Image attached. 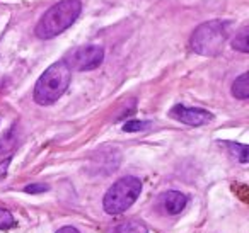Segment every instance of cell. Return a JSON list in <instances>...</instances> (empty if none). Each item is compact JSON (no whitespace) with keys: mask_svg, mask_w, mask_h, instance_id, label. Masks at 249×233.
<instances>
[{"mask_svg":"<svg viewBox=\"0 0 249 233\" xmlns=\"http://www.w3.org/2000/svg\"><path fill=\"white\" fill-rule=\"evenodd\" d=\"M72 70L65 62H56L45 70L35 85V100L41 106L56 102L70 85Z\"/></svg>","mask_w":249,"mask_h":233,"instance_id":"2","label":"cell"},{"mask_svg":"<svg viewBox=\"0 0 249 233\" xmlns=\"http://www.w3.org/2000/svg\"><path fill=\"white\" fill-rule=\"evenodd\" d=\"M140 192H142L140 179L133 177V175H126V177L120 179L104 194V211L109 215H121L137 201Z\"/></svg>","mask_w":249,"mask_h":233,"instance_id":"3","label":"cell"},{"mask_svg":"<svg viewBox=\"0 0 249 233\" xmlns=\"http://www.w3.org/2000/svg\"><path fill=\"white\" fill-rule=\"evenodd\" d=\"M24 191L31 192V194H36V192H45V191H48V185H45V184H31V185H28Z\"/></svg>","mask_w":249,"mask_h":233,"instance_id":"14","label":"cell"},{"mask_svg":"<svg viewBox=\"0 0 249 233\" xmlns=\"http://www.w3.org/2000/svg\"><path fill=\"white\" fill-rule=\"evenodd\" d=\"M82 11L80 0H62L45 12L36 26V36L41 39H50L62 34L70 28Z\"/></svg>","mask_w":249,"mask_h":233,"instance_id":"1","label":"cell"},{"mask_svg":"<svg viewBox=\"0 0 249 233\" xmlns=\"http://www.w3.org/2000/svg\"><path fill=\"white\" fill-rule=\"evenodd\" d=\"M114 233H149V228L140 219H128L116 226Z\"/></svg>","mask_w":249,"mask_h":233,"instance_id":"9","label":"cell"},{"mask_svg":"<svg viewBox=\"0 0 249 233\" xmlns=\"http://www.w3.org/2000/svg\"><path fill=\"white\" fill-rule=\"evenodd\" d=\"M104 60V50L97 45H87L75 48L63 58V62L69 65L70 70L77 72H89L94 70L103 63Z\"/></svg>","mask_w":249,"mask_h":233,"instance_id":"5","label":"cell"},{"mask_svg":"<svg viewBox=\"0 0 249 233\" xmlns=\"http://www.w3.org/2000/svg\"><path fill=\"white\" fill-rule=\"evenodd\" d=\"M171 117L176 121L188 124V126H201L212 121V114L205 109H195V107H184V106H174L171 109Z\"/></svg>","mask_w":249,"mask_h":233,"instance_id":"6","label":"cell"},{"mask_svg":"<svg viewBox=\"0 0 249 233\" xmlns=\"http://www.w3.org/2000/svg\"><path fill=\"white\" fill-rule=\"evenodd\" d=\"M232 96L235 99L246 100L249 97V75L248 73H242L241 77L235 79V82L232 83Z\"/></svg>","mask_w":249,"mask_h":233,"instance_id":"8","label":"cell"},{"mask_svg":"<svg viewBox=\"0 0 249 233\" xmlns=\"http://www.w3.org/2000/svg\"><path fill=\"white\" fill-rule=\"evenodd\" d=\"M150 126L149 121H128V123H124L123 130L124 131H128V133H133V131H142V130H147V128Z\"/></svg>","mask_w":249,"mask_h":233,"instance_id":"13","label":"cell"},{"mask_svg":"<svg viewBox=\"0 0 249 233\" xmlns=\"http://www.w3.org/2000/svg\"><path fill=\"white\" fill-rule=\"evenodd\" d=\"M16 225L14 216L11 215V211L0 208V230H9Z\"/></svg>","mask_w":249,"mask_h":233,"instance_id":"11","label":"cell"},{"mask_svg":"<svg viewBox=\"0 0 249 233\" xmlns=\"http://www.w3.org/2000/svg\"><path fill=\"white\" fill-rule=\"evenodd\" d=\"M229 148H231L232 153L239 158V162H242V164H246V162H248V147H246V145L229 143Z\"/></svg>","mask_w":249,"mask_h":233,"instance_id":"12","label":"cell"},{"mask_svg":"<svg viewBox=\"0 0 249 233\" xmlns=\"http://www.w3.org/2000/svg\"><path fill=\"white\" fill-rule=\"evenodd\" d=\"M227 39V26L220 21L200 24L191 34V50L201 56H217L224 50Z\"/></svg>","mask_w":249,"mask_h":233,"instance_id":"4","label":"cell"},{"mask_svg":"<svg viewBox=\"0 0 249 233\" xmlns=\"http://www.w3.org/2000/svg\"><path fill=\"white\" fill-rule=\"evenodd\" d=\"M160 202H162V208L167 215H178L181 213L188 204V198L183 194V192L178 191H169L160 198Z\"/></svg>","mask_w":249,"mask_h":233,"instance_id":"7","label":"cell"},{"mask_svg":"<svg viewBox=\"0 0 249 233\" xmlns=\"http://www.w3.org/2000/svg\"><path fill=\"white\" fill-rule=\"evenodd\" d=\"M56 233H80L77 228H73V226H63V228H60Z\"/></svg>","mask_w":249,"mask_h":233,"instance_id":"15","label":"cell"},{"mask_svg":"<svg viewBox=\"0 0 249 233\" xmlns=\"http://www.w3.org/2000/svg\"><path fill=\"white\" fill-rule=\"evenodd\" d=\"M232 48L241 53L249 51V28L248 26H244V28L235 34V38L232 39Z\"/></svg>","mask_w":249,"mask_h":233,"instance_id":"10","label":"cell"}]
</instances>
